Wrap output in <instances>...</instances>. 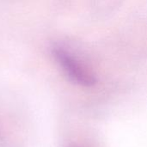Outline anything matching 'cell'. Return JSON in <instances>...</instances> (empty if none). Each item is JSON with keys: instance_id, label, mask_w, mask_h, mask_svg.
Segmentation results:
<instances>
[{"instance_id": "cell-1", "label": "cell", "mask_w": 147, "mask_h": 147, "mask_svg": "<svg viewBox=\"0 0 147 147\" xmlns=\"http://www.w3.org/2000/svg\"><path fill=\"white\" fill-rule=\"evenodd\" d=\"M53 53L61 68L72 81L83 86H91L96 84V78L68 50L56 46L53 49Z\"/></svg>"}]
</instances>
